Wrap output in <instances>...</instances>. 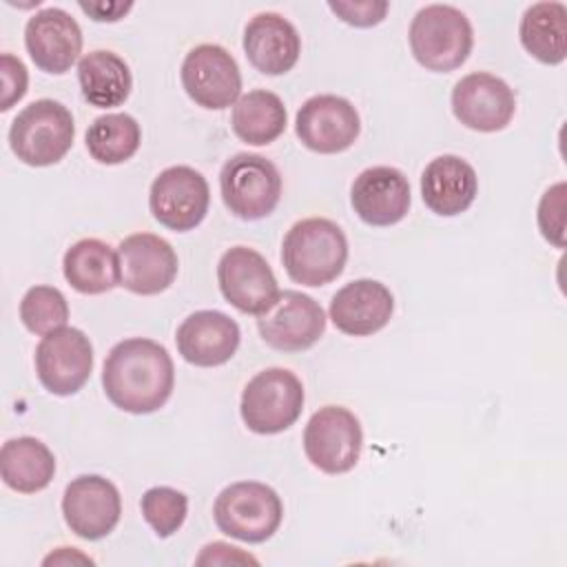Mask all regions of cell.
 Listing matches in <instances>:
<instances>
[{
  "label": "cell",
  "mask_w": 567,
  "mask_h": 567,
  "mask_svg": "<svg viewBox=\"0 0 567 567\" xmlns=\"http://www.w3.org/2000/svg\"><path fill=\"white\" fill-rule=\"evenodd\" d=\"M102 385L109 401L131 414L159 410L175 385V368L168 350L153 339H124L111 348L102 368Z\"/></svg>",
  "instance_id": "cell-1"
},
{
  "label": "cell",
  "mask_w": 567,
  "mask_h": 567,
  "mask_svg": "<svg viewBox=\"0 0 567 567\" xmlns=\"http://www.w3.org/2000/svg\"><path fill=\"white\" fill-rule=\"evenodd\" d=\"M348 239L343 230L326 217L297 221L284 237L281 261L288 277L301 286H326L343 272Z\"/></svg>",
  "instance_id": "cell-2"
},
{
  "label": "cell",
  "mask_w": 567,
  "mask_h": 567,
  "mask_svg": "<svg viewBox=\"0 0 567 567\" xmlns=\"http://www.w3.org/2000/svg\"><path fill=\"white\" fill-rule=\"evenodd\" d=\"M410 49L427 71L447 73L458 69L474 44L467 16L452 4H427L416 11L410 24Z\"/></svg>",
  "instance_id": "cell-3"
},
{
  "label": "cell",
  "mask_w": 567,
  "mask_h": 567,
  "mask_svg": "<svg viewBox=\"0 0 567 567\" xmlns=\"http://www.w3.org/2000/svg\"><path fill=\"white\" fill-rule=\"evenodd\" d=\"M75 137L71 111L49 97L24 106L9 128L11 151L29 166H51L60 162Z\"/></svg>",
  "instance_id": "cell-4"
},
{
  "label": "cell",
  "mask_w": 567,
  "mask_h": 567,
  "mask_svg": "<svg viewBox=\"0 0 567 567\" xmlns=\"http://www.w3.org/2000/svg\"><path fill=\"white\" fill-rule=\"evenodd\" d=\"M213 518L219 532L230 538L264 543L279 529L284 505L270 485L259 481H239L217 494Z\"/></svg>",
  "instance_id": "cell-5"
},
{
  "label": "cell",
  "mask_w": 567,
  "mask_h": 567,
  "mask_svg": "<svg viewBox=\"0 0 567 567\" xmlns=\"http://www.w3.org/2000/svg\"><path fill=\"white\" fill-rule=\"evenodd\" d=\"M303 410V385L286 368L257 372L241 392V419L255 434H279L288 430Z\"/></svg>",
  "instance_id": "cell-6"
},
{
  "label": "cell",
  "mask_w": 567,
  "mask_h": 567,
  "mask_svg": "<svg viewBox=\"0 0 567 567\" xmlns=\"http://www.w3.org/2000/svg\"><path fill=\"white\" fill-rule=\"evenodd\" d=\"M219 188L226 208L246 221L268 217L281 197L277 166L257 153H237L224 162Z\"/></svg>",
  "instance_id": "cell-7"
},
{
  "label": "cell",
  "mask_w": 567,
  "mask_h": 567,
  "mask_svg": "<svg viewBox=\"0 0 567 567\" xmlns=\"http://www.w3.org/2000/svg\"><path fill=\"white\" fill-rule=\"evenodd\" d=\"M361 447V423L341 405L319 408L303 430V452L308 461L326 474L350 472L359 463Z\"/></svg>",
  "instance_id": "cell-8"
},
{
  "label": "cell",
  "mask_w": 567,
  "mask_h": 567,
  "mask_svg": "<svg viewBox=\"0 0 567 567\" xmlns=\"http://www.w3.org/2000/svg\"><path fill=\"white\" fill-rule=\"evenodd\" d=\"M210 188L206 177L190 166H168L151 184L148 208L153 217L177 233L193 230L208 213Z\"/></svg>",
  "instance_id": "cell-9"
},
{
  "label": "cell",
  "mask_w": 567,
  "mask_h": 567,
  "mask_svg": "<svg viewBox=\"0 0 567 567\" xmlns=\"http://www.w3.org/2000/svg\"><path fill=\"white\" fill-rule=\"evenodd\" d=\"M91 370L93 346L78 328H58L44 334L35 348V372L51 394H75L89 381Z\"/></svg>",
  "instance_id": "cell-10"
},
{
  "label": "cell",
  "mask_w": 567,
  "mask_h": 567,
  "mask_svg": "<svg viewBox=\"0 0 567 567\" xmlns=\"http://www.w3.org/2000/svg\"><path fill=\"white\" fill-rule=\"evenodd\" d=\"M217 284L224 299L246 315H264L279 297L268 261L252 248H228L217 264Z\"/></svg>",
  "instance_id": "cell-11"
},
{
  "label": "cell",
  "mask_w": 567,
  "mask_h": 567,
  "mask_svg": "<svg viewBox=\"0 0 567 567\" xmlns=\"http://www.w3.org/2000/svg\"><path fill=\"white\" fill-rule=\"evenodd\" d=\"M186 95L210 111H221L239 100L241 73L235 58L219 44H199L182 62Z\"/></svg>",
  "instance_id": "cell-12"
},
{
  "label": "cell",
  "mask_w": 567,
  "mask_h": 567,
  "mask_svg": "<svg viewBox=\"0 0 567 567\" xmlns=\"http://www.w3.org/2000/svg\"><path fill=\"white\" fill-rule=\"evenodd\" d=\"M295 131L301 144L315 153L332 155L350 148L359 133L361 120L350 100L341 95H312L297 111Z\"/></svg>",
  "instance_id": "cell-13"
},
{
  "label": "cell",
  "mask_w": 567,
  "mask_h": 567,
  "mask_svg": "<svg viewBox=\"0 0 567 567\" xmlns=\"http://www.w3.org/2000/svg\"><path fill=\"white\" fill-rule=\"evenodd\" d=\"M257 330L270 348L281 352H301L321 339L326 330V315L312 297L299 290H284L272 308L259 315Z\"/></svg>",
  "instance_id": "cell-14"
},
{
  "label": "cell",
  "mask_w": 567,
  "mask_h": 567,
  "mask_svg": "<svg viewBox=\"0 0 567 567\" xmlns=\"http://www.w3.org/2000/svg\"><path fill=\"white\" fill-rule=\"evenodd\" d=\"M62 514L71 532L80 538L100 540L115 529L122 514V498L109 478L82 474L66 485Z\"/></svg>",
  "instance_id": "cell-15"
},
{
  "label": "cell",
  "mask_w": 567,
  "mask_h": 567,
  "mask_svg": "<svg viewBox=\"0 0 567 567\" xmlns=\"http://www.w3.org/2000/svg\"><path fill=\"white\" fill-rule=\"evenodd\" d=\"M452 111L463 126L481 133H496L512 122L516 97L505 80L478 71L454 84Z\"/></svg>",
  "instance_id": "cell-16"
},
{
  "label": "cell",
  "mask_w": 567,
  "mask_h": 567,
  "mask_svg": "<svg viewBox=\"0 0 567 567\" xmlns=\"http://www.w3.org/2000/svg\"><path fill=\"white\" fill-rule=\"evenodd\" d=\"M120 286L135 295L164 292L177 277L173 246L153 233H135L117 246Z\"/></svg>",
  "instance_id": "cell-17"
},
{
  "label": "cell",
  "mask_w": 567,
  "mask_h": 567,
  "mask_svg": "<svg viewBox=\"0 0 567 567\" xmlns=\"http://www.w3.org/2000/svg\"><path fill=\"white\" fill-rule=\"evenodd\" d=\"M24 47L38 69L60 75L80 58L82 29L64 9L47 7L27 20Z\"/></svg>",
  "instance_id": "cell-18"
},
{
  "label": "cell",
  "mask_w": 567,
  "mask_h": 567,
  "mask_svg": "<svg viewBox=\"0 0 567 567\" xmlns=\"http://www.w3.org/2000/svg\"><path fill=\"white\" fill-rule=\"evenodd\" d=\"M350 202L359 219L370 226L399 224L412 202L408 177L394 166L365 168L352 182Z\"/></svg>",
  "instance_id": "cell-19"
},
{
  "label": "cell",
  "mask_w": 567,
  "mask_h": 567,
  "mask_svg": "<svg viewBox=\"0 0 567 567\" xmlns=\"http://www.w3.org/2000/svg\"><path fill=\"white\" fill-rule=\"evenodd\" d=\"M239 326L219 310H197L188 315L175 334L184 361L197 368L224 365L239 348Z\"/></svg>",
  "instance_id": "cell-20"
},
{
  "label": "cell",
  "mask_w": 567,
  "mask_h": 567,
  "mask_svg": "<svg viewBox=\"0 0 567 567\" xmlns=\"http://www.w3.org/2000/svg\"><path fill=\"white\" fill-rule=\"evenodd\" d=\"M394 310L392 292L377 279H354L334 292L330 319L343 334L368 337L385 328Z\"/></svg>",
  "instance_id": "cell-21"
},
{
  "label": "cell",
  "mask_w": 567,
  "mask_h": 567,
  "mask_svg": "<svg viewBox=\"0 0 567 567\" xmlns=\"http://www.w3.org/2000/svg\"><path fill=\"white\" fill-rule=\"evenodd\" d=\"M244 53L259 73L281 75L297 64L301 38L290 20L264 11L250 18L244 29Z\"/></svg>",
  "instance_id": "cell-22"
},
{
  "label": "cell",
  "mask_w": 567,
  "mask_h": 567,
  "mask_svg": "<svg viewBox=\"0 0 567 567\" xmlns=\"http://www.w3.org/2000/svg\"><path fill=\"white\" fill-rule=\"evenodd\" d=\"M476 193V171L458 155L434 157L421 175V197L425 206L441 217H454L467 210Z\"/></svg>",
  "instance_id": "cell-23"
},
{
  "label": "cell",
  "mask_w": 567,
  "mask_h": 567,
  "mask_svg": "<svg viewBox=\"0 0 567 567\" xmlns=\"http://www.w3.org/2000/svg\"><path fill=\"white\" fill-rule=\"evenodd\" d=\"M64 279L82 295H102L120 284L117 252L102 239H80L62 261Z\"/></svg>",
  "instance_id": "cell-24"
},
{
  "label": "cell",
  "mask_w": 567,
  "mask_h": 567,
  "mask_svg": "<svg viewBox=\"0 0 567 567\" xmlns=\"http://www.w3.org/2000/svg\"><path fill=\"white\" fill-rule=\"evenodd\" d=\"M0 474L7 487L35 494L44 489L55 474L53 452L33 436L9 439L0 450Z\"/></svg>",
  "instance_id": "cell-25"
},
{
  "label": "cell",
  "mask_w": 567,
  "mask_h": 567,
  "mask_svg": "<svg viewBox=\"0 0 567 567\" xmlns=\"http://www.w3.org/2000/svg\"><path fill=\"white\" fill-rule=\"evenodd\" d=\"M78 82L84 100L97 109H111L126 102L133 75L128 64L113 51H91L78 62Z\"/></svg>",
  "instance_id": "cell-26"
},
{
  "label": "cell",
  "mask_w": 567,
  "mask_h": 567,
  "mask_svg": "<svg viewBox=\"0 0 567 567\" xmlns=\"http://www.w3.org/2000/svg\"><path fill=\"white\" fill-rule=\"evenodd\" d=\"M518 35L525 51L538 62L560 64L567 55V7L556 0L527 7Z\"/></svg>",
  "instance_id": "cell-27"
},
{
  "label": "cell",
  "mask_w": 567,
  "mask_h": 567,
  "mask_svg": "<svg viewBox=\"0 0 567 567\" xmlns=\"http://www.w3.org/2000/svg\"><path fill=\"white\" fill-rule=\"evenodd\" d=\"M286 106L272 91H248L233 106V131L235 135L252 146L275 142L286 131Z\"/></svg>",
  "instance_id": "cell-28"
},
{
  "label": "cell",
  "mask_w": 567,
  "mask_h": 567,
  "mask_svg": "<svg viewBox=\"0 0 567 567\" xmlns=\"http://www.w3.org/2000/svg\"><path fill=\"white\" fill-rule=\"evenodd\" d=\"M142 142L140 124L128 113H106L86 128V148L100 164H122L131 159Z\"/></svg>",
  "instance_id": "cell-29"
},
{
  "label": "cell",
  "mask_w": 567,
  "mask_h": 567,
  "mask_svg": "<svg viewBox=\"0 0 567 567\" xmlns=\"http://www.w3.org/2000/svg\"><path fill=\"white\" fill-rule=\"evenodd\" d=\"M20 319L33 334H49L64 328L69 319V303L53 286H33L20 301Z\"/></svg>",
  "instance_id": "cell-30"
},
{
  "label": "cell",
  "mask_w": 567,
  "mask_h": 567,
  "mask_svg": "<svg viewBox=\"0 0 567 567\" xmlns=\"http://www.w3.org/2000/svg\"><path fill=\"white\" fill-rule=\"evenodd\" d=\"M140 507L153 532L159 538H168L184 525L188 514V498L179 489L157 485L144 492Z\"/></svg>",
  "instance_id": "cell-31"
},
{
  "label": "cell",
  "mask_w": 567,
  "mask_h": 567,
  "mask_svg": "<svg viewBox=\"0 0 567 567\" xmlns=\"http://www.w3.org/2000/svg\"><path fill=\"white\" fill-rule=\"evenodd\" d=\"M538 228L556 248L565 246V182L549 186L538 202Z\"/></svg>",
  "instance_id": "cell-32"
},
{
  "label": "cell",
  "mask_w": 567,
  "mask_h": 567,
  "mask_svg": "<svg viewBox=\"0 0 567 567\" xmlns=\"http://www.w3.org/2000/svg\"><path fill=\"white\" fill-rule=\"evenodd\" d=\"M0 78H2V100L0 111H9L24 93L29 84L27 66L11 53L0 55Z\"/></svg>",
  "instance_id": "cell-33"
},
{
  "label": "cell",
  "mask_w": 567,
  "mask_h": 567,
  "mask_svg": "<svg viewBox=\"0 0 567 567\" xmlns=\"http://www.w3.org/2000/svg\"><path fill=\"white\" fill-rule=\"evenodd\" d=\"M330 11L341 18L343 22L352 27H374L379 24L390 4L388 2H377V0H363V2H328Z\"/></svg>",
  "instance_id": "cell-34"
},
{
  "label": "cell",
  "mask_w": 567,
  "mask_h": 567,
  "mask_svg": "<svg viewBox=\"0 0 567 567\" xmlns=\"http://www.w3.org/2000/svg\"><path fill=\"white\" fill-rule=\"evenodd\" d=\"M80 9L95 22H117L133 9V2H80Z\"/></svg>",
  "instance_id": "cell-35"
},
{
  "label": "cell",
  "mask_w": 567,
  "mask_h": 567,
  "mask_svg": "<svg viewBox=\"0 0 567 567\" xmlns=\"http://www.w3.org/2000/svg\"><path fill=\"white\" fill-rule=\"evenodd\" d=\"M235 560H244V563H257L252 556L241 554L239 547L226 545V543H213L206 545L204 551L199 554L197 563H235Z\"/></svg>",
  "instance_id": "cell-36"
},
{
  "label": "cell",
  "mask_w": 567,
  "mask_h": 567,
  "mask_svg": "<svg viewBox=\"0 0 567 567\" xmlns=\"http://www.w3.org/2000/svg\"><path fill=\"white\" fill-rule=\"evenodd\" d=\"M62 554H64V556L51 554L49 558H44V563H69V560H71V563H73V560H80V563H89V565L93 563L89 556H82V554H78L75 549H73V554L69 556V547H62Z\"/></svg>",
  "instance_id": "cell-37"
}]
</instances>
